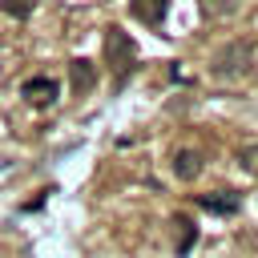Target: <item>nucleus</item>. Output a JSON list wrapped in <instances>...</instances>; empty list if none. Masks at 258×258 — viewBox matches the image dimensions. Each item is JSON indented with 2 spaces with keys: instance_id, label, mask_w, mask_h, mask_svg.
Wrapping results in <instances>:
<instances>
[{
  "instance_id": "obj_10",
  "label": "nucleus",
  "mask_w": 258,
  "mask_h": 258,
  "mask_svg": "<svg viewBox=\"0 0 258 258\" xmlns=\"http://www.w3.org/2000/svg\"><path fill=\"white\" fill-rule=\"evenodd\" d=\"M4 12H12V16H28V12H32V0H4Z\"/></svg>"
},
{
  "instance_id": "obj_2",
  "label": "nucleus",
  "mask_w": 258,
  "mask_h": 258,
  "mask_svg": "<svg viewBox=\"0 0 258 258\" xmlns=\"http://www.w3.org/2000/svg\"><path fill=\"white\" fill-rule=\"evenodd\" d=\"M133 56H137V48H133V40H129V32H121V28H105V64L121 77L125 69H133Z\"/></svg>"
},
{
  "instance_id": "obj_8",
  "label": "nucleus",
  "mask_w": 258,
  "mask_h": 258,
  "mask_svg": "<svg viewBox=\"0 0 258 258\" xmlns=\"http://www.w3.org/2000/svg\"><path fill=\"white\" fill-rule=\"evenodd\" d=\"M173 226H177V254H185L189 242H194V226H189L185 218H173Z\"/></svg>"
},
{
  "instance_id": "obj_7",
  "label": "nucleus",
  "mask_w": 258,
  "mask_h": 258,
  "mask_svg": "<svg viewBox=\"0 0 258 258\" xmlns=\"http://www.w3.org/2000/svg\"><path fill=\"white\" fill-rule=\"evenodd\" d=\"M69 77H73V93H89V85H93V64L89 60H73L69 64Z\"/></svg>"
},
{
  "instance_id": "obj_4",
  "label": "nucleus",
  "mask_w": 258,
  "mask_h": 258,
  "mask_svg": "<svg viewBox=\"0 0 258 258\" xmlns=\"http://www.w3.org/2000/svg\"><path fill=\"white\" fill-rule=\"evenodd\" d=\"M238 206H242V198L234 189H218V194H206L202 198V210H210V214H234Z\"/></svg>"
},
{
  "instance_id": "obj_3",
  "label": "nucleus",
  "mask_w": 258,
  "mask_h": 258,
  "mask_svg": "<svg viewBox=\"0 0 258 258\" xmlns=\"http://www.w3.org/2000/svg\"><path fill=\"white\" fill-rule=\"evenodd\" d=\"M173 173H177L181 181H194V177L202 173V153H198V149H177V153H173Z\"/></svg>"
},
{
  "instance_id": "obj_5",
  "label": "nucleus",
  "mask_w": 258,
  "mask_h": 258,
  "mask_svg": "<svg viewBox=\"0 0 258 258\" xmlns=\"http://www.w3.org/2000/svg\"><path fill=\"white\" fill-rule=\"evenodd\" d=\"M24 97H28L32 105H48V101L56 97V81H48V77H36V81H24Z\"/></svg>"
},
{
  "instance_id": "obj_9",
  "label": "nucleus",
  "mask_w": 258,
  "mask_h": 258,
  "mask_svg": "<svg viewBox=\"0 0 258 258\" xmlns=\"http://www.w3.org/2000/svg\"><path fill=\"white\" fill-rule=\"evenodd\" d=\"M238 161H242L246 173H258V145H242L238 149Z\"/></svg>"
},
{
  "instance_id": "obj_6",
  "label": "nucleus",
  "mask_w": 258,
  "mask_h": 258,
  "mask_svg": "<svg viewBox=\"0 0 258 258\" xmlns=\"http://www.w3.org/2000/svg\"><path fill=\"white\" fill-rule=\"evenodd\" d=\"M129 8L145 24H161V16H165V0H129Z\"/></svg>"
},
{
  "instance_id": "obj_1",
  "label": "nucleus",
  "mask_w": 258,
  "mask_h": 258,
  "mask_svg": "<svg viewBox=\"0 0 258 258\" xmlns=\"http://www.w3.org/2000/svg\"><path fill=\"white\" fill-rule=\"evenodd\" d=\"M250 64H254V48H250L246 40H234V44H226V48L214 52L210 73H214L218 81H238V77L250 73Z\"/></svg>"
}]
</instances>
